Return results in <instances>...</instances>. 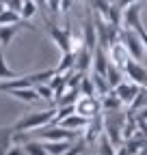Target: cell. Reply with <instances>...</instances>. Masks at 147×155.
I'll return each instance as SVG.
<instances>
[{
	"mask_svg": "<svg viewBox=\"0 0 147 155\" xmlns=\"http://www.w3.org/2000/svg\"><path fill=\"white\" fill-rule=\"evenodd\" d=\"M56 69H43V71H35V73H22L17 78H11V80H2L0 82V93H11L15 88H28V86H35L39 82H50Z\"/></svg>",
	"mask_w": 147,
	"mask_h": 155,
	"instance_id": "6da1fadb",
	"label": "cell"
},
{
	"mask_svg": "<svg viewBox=\"0 0 147 155\" xmlns=\"http://www.w3.org/2000/svg\"><path fill=\"white\" fill-rule=\"evenodd\" d=\"M59 108L52 106V108H46V110H35V112H28L26 116H22L20 121L13 125L15 134H24V131H32V129H41L46 125H50L56 116Z\"/></svg>",
	"mask_w": 147,
	"mask_h": 155,
	"instance_id": "7a4b0ae2",
	"label": "cell"
},
{
	"mask_svg": "<svg viewBox=\"0 0 147 155\" xmlns=\"http://www.w3.org/2000/svg\"><path fill=\"white\" fill-rule=\"evenodd\" d=\"M95 32H97V45L102 48H110L113 43L119 41V32H121V26H115L110 24L108 19H104L102 15L95 13Z\"/></svg>",
	"mask_w": 147,
	"mask_h": 155,
	"instance_id": "3957f363",
	"label": "cell"
},
{
	"mask_svg": "<svg viewBox=\"0 0 147 155\" xmlns=\"http://www.w3.org/2000/svg\"><path fill=\"white\" fill-rule=\"evenodd\" d=\"M46 26H48V32L52 37V41L61 48V52H74V39H71V28H69V22L65 28H59L56 22L46 17Z\"/></svg>",
	"mask_w": 147,
	"mask_h": 155,
	"instance_id": "277c9868",
	"label": "cell"
},
{
	"mask_svg": "<svg viewBox=\"0 0 147 155\" xmlns=\"http://www.w3.org/2000/svg\"><path fill=\"white\" fill-rule=\"evenodd\" d=\"M119 41L128 48V52H130V56L134 58V61H143L145 45H143V41H141V35H138L134 28H121Z\"/></svg>",
	"mask_w": 147,
	"mask_h": 155,
	"instance_id": "5b68a950",
	"label": "cell"
},
{
	"mask_svg": "<svg viewBox=\"0 0 147 155\" xmlns=\"http://www.w3.org/2000/svg\"><path fill=\"white\" fill-rule=\"evenodd\" d=\"M76 112L87 116V119H93V116L102 114V99L95 95H80L78 101H76Z\"/></svg>",
	"mask_w": 147,
	"mask_h": 155,
	"instance_id": "8992f818",
	"label": "cell"
},
{
	"mask_svg": "<svg viewBox=\"0 0 147 155\" xmlns=\"http://www.w3.org/2000/svg\"><path fill=\"white\" fill-rule=\"evenodd\" d=\"M123 71H125V78H128V80H132V82H136L138 86H145V88H147V67H145L141 61L130 58V61L125 63Z\"/></svg>",
	"mask_w": 147,
	"mask_h": 155,
	"instance_id": "52a82bcc",
	"label": "cell"
},
{
	"mask_svg": "<svg viewBox=\"0 0 147 155\" xmlns=\"http://www.w3.org/2000/svg\"><path fill=\"white\" fill-rule=\"evenodd\" d=\"M39 138L41 140H74L76 138V131L74 129H67V127H61V125H46L41 127L39 131Z\"/></svg>",
	"mask_w": 147,
	"mask_h": 155,
	"instance_id": "ba28073f",
	"label": "cell"
},
{
	"mask_svg": "<svg viewBox=\"0 0 147 155\" xmlns=\"http://www.w3.org/2000/svg\"><path fill=\"white\" fill-rule=\"evenodd\" d=\"M141 88H143V86H138V84L132 82V80H123L119 86H115V93L119 95V99L123 101V106H132L134 99H136V95L141 93Z\"/></svg>",
	"mask_w": 147,
	"mask_h": 155,
	"instance_id": "9c48e42d",
	"label": "cell"
},
{
	"mask_svg": "<svg viewBox=\"0 0 147 155\" xmlns=\"http://www.w3.org/2000/svg\"><path fill=\"white\" fill-rule=\"evenodd\" d=\"M28 28V30H37L30 22H28V19H22V22L20 24H11V26H0V45H9L11 41H13V37L17 35V32H20V28Z\"/></svg>",
	"mask_w": 147,
	"mask_h": 155,
	"instance_id": "30bf717a",
	"label": "cell"
},
{
	"mask_svg": "<svg viewBox=\"0 0 147 155\" xmlns=\"http://www.w3.org/2000/svg\"><path fill=\"white\" fill-rule=\"evenodd\" d=\"M108 58H110V63H113V65H117V67H125V63L128 61H130V52H128V48L121 43V41H117V43H113V45H110L108 48Z\"/></svg>",
	"mask_w": 147,
	"mask_h": 155,
	"instance_id": "8fae6325",
	"label": "cell"
},
{
	"mask_svg": "<svg viewBox=\"0 0 147 155\" xmlns=\"http://www.w3.org/2000/svg\"><path fill=\"white\" fill-rule=\"evenodd\" d=\"M108 67H110L108 50H106V48H102V45H97V48L93 50V69H91V71H95V73H102V75H106Z\"/></svg>",
	"mask_w": 147,
	"mask_h": 155,
	"instance_id": "7c38bea8",
	"label": "cell"
},
{
	"mask_svg": "<svg viewBox=\"0 0 147 155\" xmlns=\"http://www.w3.org/2000/svg\"><path fill=\"white\" fill-rule=\"evenodd\" d=\"M89 121H91V119H87V116H82V114H78V112H74V114L65 116L59 125H61V127H67V129H74V131H82V129H87Z\"/></svg>",
	"mask_w": 147,
	"mask_h": 155,
	"instance_id": "4fadbf2b",
	"label": "cell"
},
{
	"mask_svg": "<svg viewBox=\"0 0 147 155\" xmlns=\"http://www.w3.org/2000/svg\"><path fill=\"white\" fill-rule=\"evenodd\" d=\"M106 127V121H104V114H97V116H93V119L89 121V125H87V138H84V142H93L97 136H100V131Z\"/></svg>",
	"mask_w": 147,
	"mask_h": 155,
	"instance_id": "5bb4252c",
	"label": "cell"
},
{
	"mask_svg": "<svg viewBox=\"0 0 147 155\" xmlns=\"http://www.w3.org/2000/svg\"><path fill=\"white\" fill-rule=\"evenodd\" d=\"M100 99H102V110L104 112H119V108L123 106V101L119 99V95L115 93V88L108 91L104 97H100Z\"/></svg>",
	"mask_w": 147,
	"mask_h": 155,
	"instance_id": "9a60e30c",
	"label": "cell"
},
{
	"mask_svg": "<svg viewBox=\"0 0 147 155\" xmlns=\"http://www.w3.org/2000/svg\"><path fill=\"white\" fill-rule=\"evenodd\" d=\"M11 97H15V99H22V101H28V104H37V101H41V97L39 93L35 91V86H28V88H15L11 93H7Z\"/></svg>",
	"mask_w": 147,
	"mask_h": 155,
	"instance_id": "2e32d148",
	"label": "cell"
},
{
	"mask_svg": "<svg viewBox=\"0 0 147 155\" xmlns=\"http://www.w3.org/2000/svg\"><path fill=\"white\" fill-rule=\"evenodd\" d=\"M43 144H46V149H48L50 155H65L74 147L71 140H43Z\"/></svg>",
	"mask_w": 147,
	"mask_h": 155,
	"instance_id": "e0dca14e",
	"label": "cell"
},
{
	"mask_svg": "<svg viewBox=\"0 0 147 155\" xmlns=\"http://www.w3.org/2000/svg\"><path fill=\"white\" fill-rule=\"evenodd\" d=\"M123 78H125V71H123L121 67H117V65H113V63H110V67H108V71H106V80H108L110 88L119 86V84L123 82Z\"/></svg>",
	"mask_w": 147,
	"mask_h": 155,
	"instance_id": "ac0fdd59",
	"label": "cell"
},
{
	"mask_svg": "<svg viewBox=\"0 0 147 155\" xmlns=\"http://www.w3.org/2000/svg\"><path fill=\"white\" fill-rule=\"evenodd\" d=\"M78 97H80V91L78 88H67L61 97H56V108H63V106H76L78 101Z\"/></svg>",
	"mask_w": 147,
	"mask_h": 155,
	"instance_id": "d6986e66",
	"label": "cell"
},
{
	"mask_svg": "<svg viewBox=\"0 0 147 155\" xmlns=\"http://www.w3.org/2000/svg\"><path fill=\"white\" fill-rule=\"evenodd\" d=\"M54 69H56V73H63V75L69 73L71 69H76V54L74 52H63V61Z\"/></svg>",
	"mask_w": 147,
	"mask_h": 155,
	"instance_id": "ffe728a7",
	"label": "cell"
},
{
	"mask_svg": "<svg viewBox=\"0 0 147 155\" xmlns=\"http://www.w3.org/2000/svg\"><path fill=\"white\" fill-rule=\"evenodd\" d=\"M35 91L39 93L41 101H50V104L56 101V93H54V88L50 86V82H39V84H35Z\"/></svg>",
	"mask_w": 147,
	"mask_h": 155,
	"instance_id": "44dd1931",
	"label": "cell"
},
{
	"mask_svg": "<svg viewBox=\"0 0 147 155\" xmlns=\"http://www.w3.org/2000/svg\"><path fill=\"white\" fill-rule=\"evenodd\" d=\"M20 22H22L20 11H13V9L0 11V26H11V24H20Z\"/></svg>",
	"mask_w": 147,
	"mask_h": 155,
	"instance_id": "7402d4cb",
	"label": "cell"
},
{
	"mask_svg": "<svg viewBox=\"0 0 147 155\" xmlns=\"http://www.w3.org/2000/svg\"><path fill=\"white\" fill-rule=\"evenodd\" d=\"M17 75H22V73L13 71V69L7 65V61H5V52H2V45H0V82H2V80H11V78H17Z\"/></svg>",
	"mask_w": 147,
	"mask_h": 155,
	"instance_id": "603a6c76",
	"label": "cell"
},
{
	"mask_svg": "<svg viewBox=\"0 0 147 155\" xmlns=\"http://www.w3.org/2000/svg\"><path fill=\"white\" fill-rule=\"evenodd\" d=\"M24 151H26V155H50L48 149H46V144H43V140H30V142H26Z\"/></svg>",
	"mask_w": 147,
	"mask_h": 155,
	"instance_id": "cb8c5ba5",
	"label": "cell"
},
{
	"mask_svg": "<svg viewBox=\"0 0 147 155\" xmlns=\"http://www.w3.org/2000/svg\"><path fill=\"white\" fill-rule=\"evenodd\" d=\"M80 95H95V86H93V78H91V73H84V78H82V82H80Z\"/></svg>",
	"mask_w": 147,
	"mask_h": 155,
	"instance_id": "d4e9b609",
	"label": "cell"
},
{
	"mask_svg": "<svg viewBox=\"0 0 147 155\" xmlns=\"http://www.w3.org/2000/svg\"><path fill=\"white\" fill-rule=\"evenodd\" d=\"M37 5L35 0H24V5H22V9H20V15H22V19H30L35 13H37Z\"/></svg>",
	"mask_w": 147,
	"mask_h": 155,
	"instance_id": "484cf974",
	"label": "cell"
},
{
	"mask_svg": "<svg viewBox=\"0 0 147 155\" xmlns=\"http://www.w3.org/2000/svg\"><path fill=\"white\" fill-rule=\"evenodd\" d=\"M100 155H115V144L110 142L108 136H102L100 140Z\"/></svg>",
	"mask_w": 147,
	"mask_h": 155,
	"instance_id": "4316f807",
	"label": "cell"
},
{
	"mask_svg": "<svg viewBox=\"0 0 147 155\" xmlns=\"http://www.w3.org/2000/svg\"><path fill=\"white\" fill-rule=\"evenodd\" d=\"M24 5V0H7V9H13V11H20Z\"/></svg>",
	"mask_w": 147,
	"mask_h": 155,
	"instance_id": "83f0119b",
	"label": "cell"
},
{
	"mask_svg": "<svg viewBox=\"0 0 147 155\" xmlns=\"http://www.w3.org/2000/svg\"><path fill=\"white\" fill-rule=\"evenodd\" d=\"M26 151H24V147H20V144H13L9 151H7V155H24Z\"/></svg>",
	"mask_w": 147,
	"mask_h": 155,
	"instance_id": "f1b7e54d",
	"label": "cell"
},
{
	"mask_svg": "<svg viewBox=\"0 0 147 155\" xmlns=\"http://www.w3.org/2000/svg\"><path fill=\"white\" fill-rule=\"evenodd\" d=\"M134 2H138V0H119V7H121V9H125L128 5H134Z\"/></svg>",
	"mask_w": 147,
	"mask_h": 155,
	"instance_id": "f546056e",
	"label": "cell"
},
{
	"mask_svg": "<svg viewBox=\"0 0 147 155\" xmlns=\"http://www.w3.org/2000/svg\"><path fill=\"white\" fill-rule=\"evenodd\" d=\"M110 2H117V5H119V0H110Z\"/></svg>",
	"mask_w": 147,
	"mask_h": 155,
	"instance_id": "4dcf8cb0",
	"label": "cell"
},
{
	"mask_svg": "<svg viewBox=\"0 0 147 155\" xmlns=\"http://www.w3.org/2000/svg\"><path fill=\"white\" fill-rule=\"evenodd\" d=\"M143 65H145V63H143ZM145 67H147V65H145Z\"/></svg>",
	"mask_w": 147,
	"mask_h": 155,
	"instance_id": "1f68e13d",
	"label": "cell"
}]
</instances>
